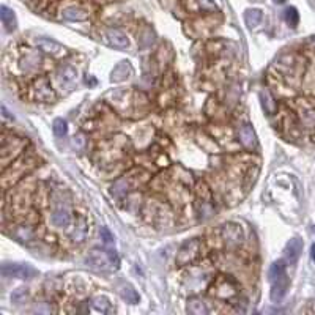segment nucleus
Masks as SVG:
<instances>
[{
    "instance_id": "nucleus-16",
    "label": "nucleus",
    "mask_w": 315,
    "mask_h": 315,
    "mask_svg": "<svg viewBox=\"0 0 315 315\" xmlns=\"http://www.w3.org/2000/svg\"><path fill=\"white\" fill-rule=\"evenodd\" d=\"M213 295L221 296V298H230L232 295H235V287L230 280L221 279L216 282V292H213Z\"/></svg>"
},
{
    "instance_id": "nucleus-9",
    "label": "nucleus",
    "mask_w": 315,
    "mask_h": 315,
    "mask_svg": "<svg viewBox=\"0 0 315 315\" xmlns=\"http://www.w3.org/2000/svg\"><path fill=\"white\" fill-rule=\"evenodd\" d=\"M104 38L110 46L117 47V49H126L128 45H130L128 37L118 29H106L104 30Z\"/></svg>"
},
{
    "instance_id": "nucleus-8",
    "label": "nucleus",
    "mask_w": 315,
    "mask_h": 315,
    "mask_svg": "<svg viewBox=\"0 0 315 315\" xmlns=\"http://www.w3.org/2000/svg\"><path fill=\"white\" fill-rule=\"evenodd\" d=\"M35 45L43 50V52L50 54V55H65L66 54V49L60 45V43H57L50 38H45V37H40L35 38Z\"/></svg>"
},
{
    "instance_id": "nucleus-27",
    "label": "nucleus",
    "mask_w": 315,
    "mask_h": 315,
    "mask_svg": "<svg viewBox=\"0 0 315 315\" xmlns=\"http://www.w3.org/2000/svg\"><path fill=\"white\" fill-rule=\"evenodd\" d=\"M93 308H95L98 312L106 314V312L110 311V303H109V300H107L106 296H98L96 300L93 301Z\"/></svg>"
},
{
    "instance_id": "nucleus-29",
    "label": "nucleus",
    "mask_w": 315,
    "mask_h": 315,
    "mask_svg": "<svg viewBox=\"0 0 315 315\" xmlns=\"http://www.w3.org/2000/svg\"><path fill=\"white\" fill-rule=\"evenodd\" d=\"M27 296H29L27 288H18V290L11 295V300L19 304V303H24L25 300H27Z\"/></svg>"
},
{
    "instance_id": "nucleus-13",
    "label": "nucleus",
    "mask_w": 315,
    "mask_h": 315,
    "mask_svg": "<svg viewBox=\"0 0 315 315\" xmlns=\"http://www.w3.org/2000/svg\"><path fill=\"white\" fill-rule=\"evenodd\" d=\"M62 18L66 21H76V22H82L89 19V13L82 10V8L78 6H68L62 11Z\"/></svg>"
},
{
    "instance_id": "nucleus-34",
    "label": "nucleus",
    "mask_w": 315,
    "mask_h": 315,
    "mask_svg": "<svg viewBox=\"0 0 315 315\" xmlns=\"http://www.w3.org/2000/svg\"><path fill=\"white\" fill-rule=\"evenodd\" d=\"M2 110H3V117H5V118H11L10 112H8V110H6V107H5V106H2Z\"/></svg>"
},
{
    "instance_id": "nucleus-15",
    "label": "nucleus",
    "mask_w": 315,
    "mask_h": 315,
    "mask_svg": "<svg viewBox=\"0 0 315 315\" xmlns=\"http://www.w3.org/2000/svg\"><path fill=\"white\" fill-rule=\"evenodd\" d=\"M41 65V58L38 54L35 52H29L27 55H25L22 60H21V68L25 71V73H33L37 71L38 68Z\"/></svg>"
},
{
    "instance_id": "nucleus-12",
    "label": "nucleus",
    "mask_w": 315,
    "mask_h": 315,
    "mask_svg": "<svg viewBox=\"0 0 315 315\" xmlns=\"http://www.w3.org/2000/svg\"><path fill=\"white\" fill-rule=\"evenodd\" d=\"M273 284L274 285H273V288H271L270 296H271V300H273V301H280L285 296L287 290H288V277L284 274L282 277H279L277 280H274Z\"/></svg>"
},
{
    "instance_id": "nucleus-31",
    "label": "nucleus",
    "mask_w": 315,
    "mask_h": 315,
    "mask_svg": "<svg viewBox=\"0 0 315 315\" xmlns=\"http://www.w3.org/2000/svg\"><path fill=\"white\" fill-rule=\"evenodd\" d=\"M101 240L104 241V244H112L114 243V236L106 227H101Z\"/></svg>"
},
{
    "instance_id": "nucleus-21",
    "label": "nucleus",
    "mask_w": 315,
    "mask_h": 315,
    "mask_svg": "<svg viewBox=\"0 0 315 315\" xmlns=\"http://www.w3.org/2000/svg\"><path fill=\"white\" fill-rule=\"evenodd\" d=\"M188 311L194 315H205L208 314V308L200 298H191L188 301Z\"/></svg>"
},
{
    "instance_id": "nucleus-6",
    "label": "nucleus",
    "mask_w": 315,
    "mask_h": 315,
    "mask_svg": "<svg viewBox=\"0 0 315 315\" xmlns=\"http://www.w3.org/2000/svg\"><path fill=\"white\" fill-rule=\"evenodd\" d=\"M50 221H52V224L58 228H66L71 225L73 216L66 203H57V207L52 211V216H50Z\"/></svg>"
},
{
    "instance_id": "nucleus-3",
    "label": "nucleus",
    "mask_w": 315,
    "mask_h": 315,
    "mask_svg": "<svg viewBox=\"0 0 315 315\" xmlns=\"http://www.w3.org/2000/svg\"><path fill=\"white\" fill-rule=\"evenodd\" d=\"M85 262H87V265L90 268L96 270V271H101V273H106V271H109L110 268L114 267L112 260H110V257H109V252L107 251H99V249L90 251V254L87 255V259H85Z\"/></svg>"
},
{
    "instance_id": "nucleus-1",
    "label": "nucleus",
    "mask_w": 315,
    "mask_h": 315,
    "mask_svg": "<svg viewBox=\"0 0 315 315\" xmlns=\"http://www.w3.org/2000/svg\"><path fill=\"white\" fill-rule=\"evenodd\" d=\"M200 249H202V241L199 240V238L188 240L181 246L180 251H178V254H177V259H175L177 265H180V267L191 265L192 262H195L199 259Z\"/></svg>"
},
{
    "instance_id": "nucleus-24",
    "label": "nucleus",
    "mask_w": 315,
    "mask_h": 315,
    "mask_svg": "<svg viewBox=\"0 0 315 315\" xmlns=\"http://www.w3.org/2000/svg\"><path fill=\"white\" fill-rule=\"evenodd\" d=\"M120 295H122L123 300H126L128 303H131V304H137L139 303V295L131 285H122L120 287Z\"/></svg>"
},
{
    "instance_id": "nucleus-20",
    "label": "nucleus",
    "mask_w": 315,
    "mask_h": 315,
    "mask_svg": "<svg viewBox=\"0 0 315 315\" xmlns=\"http://www.w3.org/2000/svg\"><path fill=\"white\" fill-rule=\"evenodd\" d=\"M284 274H285V262L284 260H277L270 267L268 277H270L271 282H274V280H277L279 277H282Z\"/></svg>"
},
{
    "instance_id": "nucleus-37",
    "label": "nucleus",
    "mask_w": 315,
    "mask_h": 315,
    "mask_svg": "<svg viewBox=\"0 0 315 315\" xmlns=\"http://www.w3.org/2000/svg\"><path fill=\"white\" fill-rule=\"evenodd\" d=\"M314 232H315V227H314Z\"/></svg>"
},
{
    "instance_id": "nucleus-10",
    "label": "nucleus",
    "mask_w": 315,
    "mask_h": 315,
    "mask_svg": "<svg viewBox=\"0 0 315 315\" xmlns=\"http://www.w3.org/2000/svg\"><path fill=\"white\" fill-rule=\"evenodd\" d=\"M238 139H240L241 145L248 150H254L257 147V139H255V133L251 125H243L238 130Z\"/></svg>"
},
{
    "instance_id": "nucleus-11",
    "label": "nucleus",
    "mask_w": 315,
    "mask_h": 315,
    "mask_svg": "<svg viewBox=\"0 0 315 315\" xmlns=\"http://www.w3.org/2000/svg\"><path fill=\"white\" fill-rule=\"evenodd\" d=\"M301 252H303V241L300 238H292L285 246V260L290 265H295L298 259H300Z\"/></svg>"
},
{
    "instance_id": "nucleus-23",
    "label": "nucleus",
    "mask_w": 315,
    "mask_h": 315,
    "mask_svg": "<svg viewBox=\"0 0 315 315\" xmlns=\"http://www.w3.org/2000/svg\"><path fill=\"white\" fill-rule=\"evenodd\" d=\"M260 98H262V103H263V107H265V110L268 114H274L276 109H277V104L276 101L273 98V95L268 91V90H262L260 91Z\"/></svg>"
},
{
    "instance_id": "nucleus-35",
    "label": "nucleus",
    "mask_w": 315,
    "mask_h": 315,
    "mask_svg": "<svg viewBox=\"0 0 315 315\" xmlns=\"http://www.w3.org/2000/svg\"><path fill=\"white\" fill-rule=\"evenodd\" d=\"M311 257H312V260L315 262V244L311 246Z\"/></svg>"
},
{
    "instance_id": "nucleus-36",
    "label": "nucleus",
    "mask_w": 315,
    "mask_h": 315,
    "mask_svg": "<svg viewBox=\"0 0 315 315\" xmlns=\"http://www.w3.org/2000/svg\"><path fill=\"white\" fill-rule=\"evenodd\" d=\"M274 2H276V3H284L285 0H274Z\"/></svg>"
},
{
    "instance_id": "nucleus-26",
    "label": "nucleus",
    "mask_w": 315,
    "mask_h": 315,
    "mask_svg": "<svg viewBox=\"0 0 315 315\" xmlns=\"http://www.w3.org/2000/svg\"><path fill=\"white\" fill-rule=\"evenodd\" d=\"M54 134L57 135V137H65L66 133H68V125L65 120H62V118H57V120H54Z\"/></svg>"
},
{
    "instance_id": "nucleus-33",
    "label": "nucleus",
    "mask_w": 315,
    "mask_h": 315,
    "mask_svg": "<svg viewBox=\"0 0 315 315\" xmlns=\"http://www.w3.org/2000/svg\"><path fill=\"white\" fill-rule=\"evenodd\" d=\"M308 45L311 47V50H315V37H311L309 41H308Z\"/></svg>"
},
{
    "instance_id": "nucleus-7",
    "label": "nucleus",
    "mask_w": 315,
    "mask_h": 315,
    "mask_svg": "<svg viewBox=\"0 0 315 315\" xmlns=\"http://www.w3.org/2000/svg\"><path fill=\"white\" fill-rule=\"evenodd\" d=\"M195 210H197L199 216L203 219L210 218L213 215V211H215V207H213L211 203V195L207 191L205 186H203V191H199V197H197V202H195Z\"/></svg>"
},
{
    "instance_id": "nucleus-19",
    "label": "nucleus",
    "mask_w": 315,
    "mask_h": 315,
    "mask_svg": "<svg viewBox=\"0 0 315 315\" xmlns=\"http://www.w3.org/2000/svg\"><path fill=\"white\" fill-rule=\"evenodd\" d=\"M131 74V66L128 62H122V63H118L115 68H114V71H112V81L118 82V81H123L126 79L128 76Z\"/></svg>"
},
{
    "instance_id": "nucleus-28",
    "label": "nucleus",
    "mask_w": 315,
    "mask_h": 315,
    "mask_svg": "<svg viewBox=\"0 0 315 315\" xmlns=\"http://www.w3.org/2000/svg\"><path fill=\"white\" fill-rule=\"evenodd\" d=\"M285 21L290 27H296L300 22V14H298L296 8H287L285 10Z\"/></svg>"
},
{
    "instance_id": "nucleus-30",
    "label": "nucleus",
    "mask_w": 315,
    "mask_h": 315,
    "mask_svg": "<svg viewBox=\"0 0 315 315\" xmlns=\"http://www.w3.org/2000/svg\"><path fill=\"white\" fill-rule=\"evenodd\" d=\"M197 5L199 8H202V11H207V13L216 11V5L213 0H197Z\"/></svg>"
},
{
    "instance_id": "nucleus-25",
    "label": "nucleus",
    "mask_w": 315,
    "mask_h": 315,
    "mask_svg": "<svg viewBox=\"0 0 315 315\" xmlns=\"http://www.w3.org/2000/svg\"><path fill=\"white\" fill-rule=\"evenodd\" d=\"M244 21L246 24L249 25V27H257V25L260 24L262 21V11L260 10H255V8H252V10H248L244 13Z\"/></svg>"
},
{
    "instance_id": "nucleus-32",
    "label": "nucleus",
    "mask_w": 315,
    "mask_h": 315,
    "mask_svg": "<svg viewBox=\"0 0 315 315\" xmlns=\"http://www.w3.org/2000/svg\"><path fill=\"white\" fill-rule=\"evenodd\" d=\"M84 143H85V139H84V135L82 134H78V135H74L73 137V145L76 147V148H82L84 147Z\"/></svg>"
},
{
    "instance_id": "nucleus-5",
    "label": "nucleus",
    "mask_w": 315,
    "mask_h": 315,
    "mask_svg": "<svg viewBox=\"0 0 315 315\" xmlns=\"http://www.w3.org/2000/svg\"><path fill=\"white\" fill-rule=\"evenodd\" d=\"M33 98L43 101V103H50L55 99V93L47 78H38L37 82L33 84Z\"/></svg>"
},
{
    "instance_id": "nucleus-2",
    "label": "nucleus",
    "mask_w": 315,
    "mask_h": 315,
    "mask_svg": "<svg viewBox=\"0 0 315 315\" xmlns=\"http://www.w3.org/2000/svg\"><path fill=\"white\" fill-rule=\"evenodd\" d=\"M219 235H221V240L227 244V248H238V246H240L244 240L243 228L235 223L224 224L223 227H221Z\"/></svg>"
},
{
    "instance_id": "nucleus-18",
    "label": "nucleus",
    "mask_w": 315,
    "mask_h": 315,
    "mask_svg": "<svg viewBox=\"0 0 315 315\" xmlns=\"http://www.w3.org/2000/svg\"><path fill=\"white\" fill-rule=\"evenodd\" d=\"M76 76H78V73H76V70L73 66L66 65V66H62L60 68V73H58V78H60V82L63 85H73L76 82Z\"/></svg>"
},
{
    "instance_id": "nucleus-22",
    "label": "nucleus",
    "mask_w": 315,
    "mask_h": 315,
    "mask_svg": "<svg viewBox=\"0 0 315 315\" xmlns=\"http://www.w3.org/2000/svg\"><path fill=\"white\" fill-rule=\"evenodd\" d=\"M14 236L18 238L19 241H22V243H29V241L33 240V236H35V232H33V228L30 225H19L14 230Z\"/></svg>"
},
{
    "instance_id": "nucleus-4",
    "label": "nucleus",
    "mask_w": 315,
    "mask_h": 315,
    "mask_svg": "<svg viewBox=\"0 0 315 315\" xmlns=\"http://www.w3.org/2000/svg\"><path fill=\"white\" fill-rule=\"evenodd\" d=\"M2 274L5 277L30 279L33 276H37V271L30 265H22V263H5L2 267Z\"/></svg>"
},
{
    "instance_id": "nucleus-14",
    "label": "nucleus",
    "mask_w": 315,
    "mask_h": 315,
    "mask_svg": "<svg viewBox=\"0 0 315 315\" xmlns=\"http://www.w3.org/2000/svg\"><path fill=\"white\" fill-rule=\"evenodd\" d=\"M87 230H89V225H87V221L85 218H78L76 221V225H74V230L71 233V240L74 243H82L85 240V236H87Z\"/></svg>"
},
{
    "instance_id": "nucleus-17",
    "label": "nucleus",
    "mask_w": 315,
    "mask_h": 315,
    "mask_svg": "<svg viewBox=\"0 0 315 315\" xmlns=\"http://www.w3.org/2000/svg\"><path fill=\"white\" fill-rule=\"evenodd\" d=\"M0 18H2V22L5 25V29L8 32H11L16 29V18H14V13L13 10H10L8 6H2L0 8Z\"/></svg>"
}]
</instances>
